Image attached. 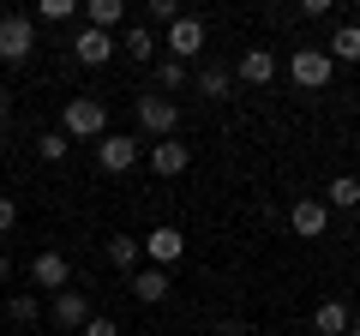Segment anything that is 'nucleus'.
Here are the masks:
<instances>
[{
  "label": "nucleus",
  "instance_id": "obj_27",
  "mask_svg": "<svg viewBox=\"0 0 360 336\" xmlns=\"http://www.w3.org/2000/svg\"><path fill=\"white\" fill-rule=\"evenodd\" d=\"M78 336H120V324H115V318H103V312H90Z\"/></svg>",
  "mask_w": 360,
  "mask_h": 336
},
{
  "label": "nucleus",
  "instance_id": "obj_23",
  "mask_svg": "<svg viewBox=\"0 0 360 336\" xmlns=\"http://www.w3.org/2000/svg\"><path fill=\"white\" fill-rule=\"evenodd\" d=\"M72 13H78L72 0H37V13H30V18H42V25H66Z\"/></svg>",
  "mask_w": 360,
  "mask_h": 336
},
{
  "label": "nucleus",
  "instance_id": "obj_1",
  "mask_svg": "<svg viewBox=\"0 0 360 336\" xmlns=\"http://www.w3.org/2000/svg\"><path fill=\"white\" fill-rule=\"evenodd\" d=\"M60 132L66 138H103L108 132V108L96 103V96H72L66 115H60Z\"/></svg>",
  "mask_w": 360,
  "mask_h": 336
},
{
  "label": "nucleus",
  "instance_id": "obj_32",
  "mask_svg": "<svg viewBox=\"0 0 360 336\" xmlns=\"http://www.w3.org/2000/svg\"><path fill=\"white\" fill-rule=\"evenodd\" d=\"M6 276H13V259H6V252H0V283H6Z\"/></svg>",
  "mask_w": 360,
  "mask_h": 336
},
{
  "label": "nucleus",
  "instance_id": "obj_15",
  "mask_svg": "<svg viewBox=\"0 0 360 336\" xmlns=\"http://www.w3.org/2000/svg\"><path fill=\"white\" fill-rule=\"evenodd\" d=\"M324 54H330V60L360 66V25H336V30H330V42H324Z\"/></svg>",
  "mask_w": 360,
  "mask_h": 336
},
{
  "label": "nucleus",
  "instance_id": "obj_34",
  "mask_svg": "<svg viewBox=\"0 0 360 336\" xmlns=\"http://www.w3.org/2000/svg\"><path fill=\"white\" fill-rule=\"evenodd\" d=\"M198 336H205V330H198Z\"/></svg>",
  "mask_w": 360,
  "mask_h": 336
},
{
  "label": "nucleus",
  "instance_id": "obj_21",
  "mask_svg": "<svg viewBox=\"0 0 360 336\" xmlns=\"http://www.w3.org/2000/svg\"><path fill=\"white\" fill-rule=\"evenodd\" d=\"M139 259H144V246L139 240H127V234H115V240H108V264H115V271H139Z\"/></svg>",
  "mask_w": 360,
  "mask_h": 336
},
{
  "label": "nucleus",
  "instance_id": "obj_11",
  "mask_svg": "<svg viewBox=\"0 0 360 336\" xmlns=\"http://www.w3.org/2000/svg\"><path fill=\"white\" fill-rule=\"evenodd\" d=\"M49 312H54V324H60V330H84V318H90V300H84V288H60Z\"/></svg>",
  "mask_w": 360,
  "mask_h": 336
},
{
  "label": "nucleus",
  "instance_id": "obj_16",
  "mask_svg": "<svg viewBox=\"0 0 360 336\" xmlns=\"http://www.w3.org/2000/svg\"><path fill=\"white\" fill-rule=\"evenodd\" d=\"M120 54H127V60H144V66H150V60H156V30H150V25H132L127 37H120Z\"/></svg>",
  "mask_w": 360,
  "mask_h": 336
},
{
  "label": "nucleus",
  "instance_id": "obj_19",
  "mask_svg": "<svg viewBox=\"0 0 360 336\" xmlns=\"http://www.w3.org/2000/svg\"><path fill=\"white\" fill-rule=\"evenodd\" d=\"M360 205V181L354 174H336L330 186H324V210H354Z\"/></svg>",
  "mask_w": 360,
  "mask_h": 336
},
{
  "label": "nucleus",
  "instance_id": "obj_22",
  "mask_svg": "<svg viewBox=\"0 0 360 336\" xmlns=\"http://www.w3.org/2000/svg\"><path fill=\"white\" fill-rule=\"evenodd\" d=\"M0 312H6L13 324H37L42 318V300L37 295H13V306H0Z\"/></svg>",
  "mask_w": 360,
  "mask_h": 336
},
{
  "label": "nucleus",
  "instance_id": "obj_33",
  "mask_svg": "<svg viewBox=\"0 0 360 336\" xmlns=\"http://www.w3.org/2000/svg\"><path fill=\"white\" fill-rule=\"evenodd\" d=\"M348 336H360V318H348Z\"/></svg>",
  "mask_w": 360,
  "mask_h": 336
},
{
  "label": "nucleus",
  "instance_id": "obj_24",
  "mask_svg": "<svg viewBox=\"0 0 360 336\" xmlns=\"http://www.w3.org/2000/svg\"><path fill=\"white\" fill-rule=\"evenodd\" d=\"M180 84H186V66L180 60H156V84L150 91H180Z\"/></svg>",
  "mask_w": 360,
  "mask_h": 336
},
{
  "label": "nucleus",
  "instance_id": "obj_5",
  "mask_svg": "<svg viewBox=\"0 0 360 336\" xmlns=\"http://www.w3.org/2000/svg\"><path fill=\"white\" fill-rule=\"evenodd\" d=\"M139 127L150 132V138H174V127H180V108L168 103V96L144 91V96H139Z\"/></svg>",
  "mask_w": 360,
  "mask_h": 336
},
{
  "label": "nucleus",
  "instance_id": "obj_28",
  "mask_svg": "<svg viewBox=\"0 0 360 336\" xmlns=\"http://www.w3.org/2000/svg\"><path fill=\"white\" fill-rule=\"evenodd\" d=\"M13 222H18V198H13V193H0V234L13 228Z\"/></svg>",
  "mask_w": 360,
  "mask_h": 336
},
{
  "label": "nucleus",
  "instance_id": "obj_26",
  "mask_svg": "<svg viewBox=\"0 0 360 336\" xmlns=\"http://www.w3.org/2000/svg\"><path fill=\"white\" fill-rule=\"evenodd\" d=\"M174 18H180L174 0H150V6H144V25H174Z\"/></svg>",
  "mask_w": 360,
  "mask_h": 336
},
{
  "label": "nucleus",
  "instance_id": "obj_17",
  "mask_svg": "<svg viewBox=\"0 0 360 336\" xmlns=\"http://www.w3.org/2000/svg\"><path fill=\"white\" fill-rule=\"evenodd\" d=\"M132 295L144 300V306H156V300H168V271H132Z\"/></svg>",
  "mask_w": 360,
  "mask_h": 336
},
{
  "label": "nucleus",
  "instance_id": "obj_10",
  "mask_svg": "<svg viewBox=\"0 0 360 336\" xmlns=\"http://www.w3.org/2000/svg\"><path fill=\"white\" fill-rule=\"evenodd\" d=\"M120 42L108 37V30H78V42H72V54H78V66H108V54H115Z\"/></svg>",
  "mask_w": 360,
  "mask_h": 336
},
{
  "label": "nucleus",
  "instance_id": "obj_12",
  "mask_svg": "<svg viewBox=\"0 0 360 336\" xmlns=\"http://www.w3.org/2000/svg\"><path fill=\"white\" fill-rule=\"evenodd\" d=\"M186 162H193V150H186V144H174V138H156V144H150V168L162 174V181L186 174Z\"/></svg>",
  "mask_w": 360,
  "mask_h": 336
},
{
  "label": "nucleus",
  "instance_id": "obj_6",
  "mask_svg": "<svg viewBox=\"0 0 360 336\" xmlns=\"http://www.w3.org/2000/svg\"><path fill=\"white\" fill-rule=\"evenodd\" d=\"M162 49H168V60H193V54H205V25H198V18H186L180 13L174 25H168V37H162Z\"/></svg>",
  "mask_w": 360,
  "mask_h": 336
},
{
  "label": "nucleus",
  "instance_id": "obj_3",
  "mask_svg": "<svg viewBox=\"0 0 360 336\" xmlns=\"http://www.w3.org/2000/svg\"><path fill=\"white\" fill-rule=\"evenodd\" d=\"M330 72H336V60L324 49H295V54H288V78H295L300 91H324Z\"/></svg>",
  "mask_w": 360,
  "mask_h": 336
},
{
  "label": "nucleus",
  "instance_id": "obj_8",
  "mask_svg": "<svg viewBox=\"0 0 360 336\" xmlns=\"http://www.w3.org/2000/svg\"><path fill=\"white\" fill-rule=\"evenodd\" d=\"M288 228H295L300 240H319V234L330 228V210H324V198H295V210H288Z\"/></svg>",
  "mask_w": 360,
  "mask_h": 336
},
{
  "label": "nucleus",
  "instance_id": "obj_14",
  "mask_svg": "<svg viewBox=\"0 0 360 336\" xmlns=\"http://www.w3.org/2000/svg\"><path fill=\"white\" fill-rule=\"evenodd\" d=\"M120 18H127V0H84V25L90 30H108V37H115Z\"/></svg>",
  "mask_w": 360,
  "mask_h": 336
},
{
  "label": "nucleus",
  "instance_id": "obj_30",
  "mask_svg": "<svg viewBox=\"0 0 360 336\" xmlns=\"http://www.w3.org/2000/svg\"><path fill=\"white\" fill-rule=\"evenodd\" d=\"M300 18H330V0H300Z\"/></svg>",
  "mask_w": 360,
  "mask_h": 336
},
{
  "label": "nucleus",
  "instance_id": "obj_9",
  "mask_svg": "<svg viewBox=\"0 0 360 336\" xmlns=\"http://www.w3.org/2000/svg\"><path fill=\"white\" fill-rule=\"evenodd\" d=\"M30 283L49 288V295H60V288L72 283V264H66L60 252H37V259H30Z\"/></svg>",
  "mask_w": 360,
  "mask_h": 336
},
{
  "label": "nucleus",
  "instance_id": "obj_2",
  "mask_svg": "<svg viewBox=\"0 0 360 336\" xmlns=\"http://www.w3.org/2000/svg\"><path fill=\"white\" fill-rule=\"evenodd\" d=\"M37 54V18L30 13H6L0 18V60H30Z\"/></svg>",
  "mask_w": 360,
  "mask_h": 336
},
{
  "label": "nucleus",
  "instance_id": "obj_7",
  "mask_svg": "<svg viewBox=\"0 0 360 336\" xmlns=\"http://www.w3.org/2000/svg\"><path fill=\"white\" fill-rule=\"evenodd\" d=\"M139 246H144V259H150V264H156V271H168V264H174V259H180V252H186V234H180V228H174V222H156V228H150V234H144V240H139Z\"/></svg>",
  "mask_w": 360,
  "mask_h": 336
},
{
  "label": "nucleus",
  "instance_id": "obj_18",
  "mask_svg": "<svg viewBox=\"0 0 360 336\" xmlns=\"http://www.w3.org/2000/svg\"><path fill=\"white\" fill-rule=\"evenodd\" d=\"M229 91H234L229 66H205V72H198V96H205V103H229Z\"/></svg>",
  "mask_w": 360,
  "mask_h": 336
},
{
  "label": "nucleus",
  "instance_id": "obj_25",
  "mask_svg": "<svg viewBox=\"0 0 360 336\" xmlns=\"http://www.w3.org/2000/svg\"><path fill=\"white\" fill-rule=\"evenodd\" d=\"M66 150H72L66 132H42V138H37V156H42V162H66Z\"/></svg>",
  "mask_w": 360,
  "mask_h": 336
},
{
  "label": "nucleus",
  "instance_id": "obj_4",
  "mask_svg": "<svg viewBox=\"0 0 360 336\" xmlns=\"http://www.w3.org/2000/svg\"><path fill=\"white\" fill-rule=\"evenodd\" d=\"M139 156H144V144L127 138V132H103V144H96V168L103 174H127V168H139Z\"/></svg>",
  "mask_w": 360,
  "mask_h": 336
},
{
  "label": "nucleus",
  "instance_id": "obj_20",
  "mask_svg": "<svg viewBox=\"0 0 360 336\" xmlns=\"http://www.w3.org/2000/svg\"><path fill=\"white\" fill-rule=\"evenodd\" d=\"M312 330L319 336H348V306L342 300H324V306L312 312Z\"/></svg>",
  "mask_w": 360,
  "mask_h": 336
},
{
  "label": "nucleus",
  "instance_id": "obj_13",
  "mask_svg": "<svg viewBox=\"0 0 360 336\" xmlns=\"http://www.w3.org/2000/svg\"><path fill=\"white\" fill-rule=\"evenodd\" d=\"M234 72H240L246 84H270V78H276V54H270V49H246Z\"/></svg>",
  "mask_w": 360,
  "mask_h": 336
},
{
  "label": "nucleus",
  "instance_id": "obj_31",
  "mask_svg": "<svg viewBox=\"0 0 360 336\" xmlns=\"http://www.w3.org/2000/svg\"><path fill=\"white\" fill-rule=\"evenodd\" d=\"M6 115H13V96H6V84H0V127H6Z\"/></svg>",
  "mask_w": 360,
  "mask_h": 336
},
{
  "label": "nucleus",
  "instance_id": "obj_29",
  "mask_svg": "<svg viewBox=\"0 0 360 336\" xmlns=\"http://www.w3.org/2000/svg\"><path fill=\"white\" fill-rule=\"evenodd\" d=\"M210 336H258V330H252V324H240V318H222Z\"/></svg>",
  "mask_w": 360,
  "mask_h": 336
}]
</instances>
